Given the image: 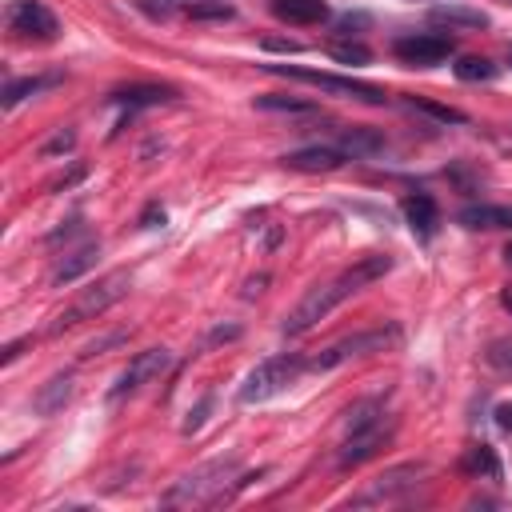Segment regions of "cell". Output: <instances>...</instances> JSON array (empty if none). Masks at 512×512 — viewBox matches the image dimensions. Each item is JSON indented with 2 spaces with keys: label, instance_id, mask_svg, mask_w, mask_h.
<instances>
[{
  "label": "cell",
  "instance_id": "obj_1",
  "mask_svg": "<svg viewBox=\"0 0 512 512\" xmlns=\"http://www.w3.org/2000/svg\"><path fill=\"white\" fill-rule=\"evenodd\" d=\"M392 268V256H384V252H372V256H360L352 268H344L340 276H332V280H324V284H312L308 292H304V300L288 312V320H284V336H304L312 324H320L336 304H344L348 296H356L360 288H368V284H376L384 272Z\"/></svg>",
  "mask_w": 512,
  "mask_h": 512
},
{
  "label": "cell",
  "instance_id": "obj_2",
  "mask_svg": "<svg viewBox=\"0 0 512 512\" xmlns=\"http://www.w3.org/2000/svg\"><path fill=\"white\" fill-rule=\"evenodd\" d=\"M236 468H240V460H236V456H216V460H208V464H200V468L184 472V476H180V480L160 496V504H168V508L212 504V500H220V496H224V488L232 484Z\"/></svg>",
  "mask_w": 512,
  "mask_h": 512
},
{
  "label": "cell",
  "instance_id": "obj_11",
  "mask_svg": "<svg viewBox=\"0 0 512 512\" xmlns=\"http://www.w3.org/2000/svg\"><path fill=\"white\" fill-rule=\"evenodd\" d=\"M8 28L24 40H52L56 36V16L40 0H12L8 4Z\"/></svg>",
  "mask_w": 512,
  "mask_h": 512
},
{
  "label": "cell",
  "instance_id": "obj_32",
  "mask_svg": "<svg viewBox=\"0 0 512 512\" xmlns=\"http://www.w3.org/2000/svg\"><path fill=\"white\" fill-rule=\"evenodd\" d=\"M156 224H164V208L160 204H148L144 216H140V228H156Z\"/></svg>",
  "mask_w": 512,
  "mask_h": 512
},
{
  "label": "cell",
  "instance_id": "obj_6",
  "mask_svg": "<svg viewBox=\"0 0 512 512\" xmlns=\"http://www.w3.org/2000/svg\"><path fill=\"white\" fill-rule=\"evenodd\" d=\"M264 72L272 76H288V80H304V84H316L320 92H332V96H352V100H364V104H384V88L368 84V80H352V76H336V72H316V68H296V64H264Z\"/></svg>",
  "mask_w": 512,
  "mask_h": 512
},
{
  "label": "cell",
  "instance_id": "obj_25",
  "mask_svg": "<svg viewBox=\"0 0 512 512\" xmlns=\"http://www.w3.org/2000/svg\"><path fill=\"white\" fill-rule=\"evenodd\" d=\"M332 60H340V64H368L372 60V52L364 48V44H356V40H332Z\"/></svg>",
  "mask_w": 512,
  "mask_h": 512
},
{
  "label": "cell",
  "instance_id": "obj_39",
  "mask_svg": "<svg viewBox=\"0 0 512 512\" xmlns=\"http://www.w3.org/2000/svg\"><path fill=\"white\" fill-rule=\"evenodd\" d=\"M508 64H512V44H508Z\"/></svg>",
  "mask_w": 512,
  "mask_h": 512
},
{
  "label": "cell",
  "instance_id": "obj_33",
  "mask_svg": "<svg viewBox=\"0 0 512 512\" xmlns=\"http://www.w3.org/2000/svg\"><path fill=\"white\" fill-rule=\"evenodd\" d=\"M496 428L512 432V404H496Z\"/></svg>",
  "mask_w": 512,
  "mask_h": 512
},
{
  "label": "cell",
  "instance_id": "obj_14",
  "mask_svg": "<svg viewBox=\"0 0 512 512\" xmlns=\"http://www.w3.org/2000/svg\"><path fill=\"white\" fill-rule=\"evenodd\" d=\"M344 160H348V156H344L340 148H324V144H316V148L288 152V156H284V168H292V172H336Z\"/></svg>",
  "mask_w": 512,
  "mask_h": 512
},
{
  "label": "cell",
  "instance_id": "obj_17",
  "mask_svg": "<svg viewBox=\"0 0 512 512\" xmlns=\"http://www.w3.org/2000/svg\"><path fill=\"white\" fill-rule=\"evenodd\" d=\"M272 16L284 24H320L332 12L324 0H272Z\"/></svg>",
  "mask_w": 512,
  "mask_h": 512
},
{
  "label": "cell",
  "instance_id": "obj_21",
  "mask_svg": "<svg viewBox=\"0 0 512 512\" xmlns=\"http://www.w3.org/2000/svg\"><path fill=\"white\" fill-rule=\"evenodd\" d=\"M460 468H464L468 476H488V480H500V460H496V452H492L488 444H472V448L464 452Z\"/></svg>",
  "mask_w": 512,
  "mask_h": 512
},
{
  "label": "cell",
  "instance_id": "obj_24",
  "mask_svg": "<svg viewBox=\"0 0 512 512\" xmlns=\"http://www.w3.org/2000/svg\"><path fill=\"white\" fill-rule=\"evenodd\" d=\"M252 104H256L260 112H296V116L316 112V104H312V100H300V96H256Z\"/></svg>",
  "mask_w": 512,
  "mask_h": 512
},
{
  "label": "cell",
  "instance_id": "obj_15",
  "mask_svg": "<svg viewBox=\"0 0 512 512\" xmlns=\"http://www.w3.org/2000/svg\"><path fill=\"white\" fill-rule=\"evenodd\" d=\"M72 392H76V376H72V372H56V376L36 392L32 408H36L40 416H56V412L72 400Z\"/></svg>",
  "mask_w": 512,
  "mask_h": 512
},
{
  "label": "cell",
  "instance_id": "obj_22",
  "mask_svg": "<svg viewBox=\"0 0 512 512\" xmlns=\"http://www.w3.org/2000/svg\"><path fill=\"white\" fill-rule=\"evenodd\" d=\"M384 148V140L372 132V128H348L344 136H340V152L344 156H372V152H380Z\"/></svg>",
  "mask_w": 512,
  "mask_h": 512
},
{
  "label": "cell",
  "instance_id": "obj_16",
  "mask_svg": "<svg viewBox=\"0 0 512 512\" xmlns=\"http://www.w3.org/2000/svg\"><path fill=\"white\" fill-rule=\"evenodd\" d=\"M456 220L464 224V228H484V232H492V228H512V208L508 204H468V208H460L456 212Z\"/></svg>",
  "mask_w": 512,
  "mask_h": 512
},
{
  "label": "cell",
  "instance_id": "obj_10",
  "mask_svg": "<svg viewBox=\"0 0 512 512\" xmlns=\"http://www.w3.org/2000/svg\"><path fill=\"white\" fill-rule=\"evenodd\" d=\"M452 36H440V32H416V36H400L392 44V52L404 60V64H420V68H432L440 60L452 56Z\"/></svg>",
  "mask_w": 512,
  "mask_h": 512
},
{
  "label": "cell",
  "instance_id": "obj_27",
  "mask_svg": "<svg viewBox=\"0 0 512 512\" xmlns=\"http://www.w3.org/2000/svg\"><path fill=\"white\" fill-rule=\"evenodd\" d=\"M412 108L428 112V116L440 120V124H468V116H464L460 108H448V104H436V100H412Z\"/></svg>",
  "mask_w": 512,
  "mask_h": 512
},
{
  "label": "cell",
  "instance_id": "obj_38",
  "mask_svg": "<svg viewBox=\"0 0 512 512\" xmlns=\"http://www.w3.org/2000/svg\"><path fill=\"white\" fill-rule=\"evenodd\" d=\"M504 256H508V264H512V244H508V248H504Z\"/></svg>",
  "mask_w": 512,
  "mask_h": 512
},
{
  "label": "cell",
  "instance_id": "obj_35",
  "mask_svg": "<svg viewBox=\"0 0 512 512\" xmlns=\"http://www.w3.org/2000/svg\"><path fill=\"white\" fill-rule=\"evenodd\" d=\"M24 344H32V336H28V340H12V344L0 352V360H4V364H12V360L20 356V348H24Z\"/></svg>",
  "mask_w": 512,
  "mask_h": 512
},
{
  "label": "cell",
  "instance_id": "obj_23",
  "mask_svg": "<svg viewBox=\"0 0 512 512\" xmlns=\"http://www.w3.org/2000/svg\"><path fill=\"white\" fill-rule=\"evenodd\" d=\"M456 80H464V84L496 80V64H492L488 56H460V60H456Z\"/></svg>",
  "mask_w": 512,
  "mask_h": 512
},
{
  "label": "cell",
  "instance_id": "obj_13",
  "mask_svg": "<svg viewBox=\"0 0 512 512\" xmlns=\"http://www.w3.org/2000/svg\"><path fill=\"white\" fill-rule=\"evenodd\" d=\"M108 100L112 104H124L128 112L132 108H156V104H172L176 100V88L172 84H128V88H116Z\"/></svg>",
  "mask_w": 512,
  "mask_h": 512
},
{
  "label": "cell",
  "instance_id": "obj_12",
  "mask_svg": "<svg viewBox=\"0 0 512 512\" xmlns=\"http://www.w3.org/2000/svg\"><path fill=\"white\" fill-rule=\"evenodd\" d=\"M404 220H408V228L420 236V240H432L436 236V228H440V208H436V200L428 196V192H412V196H404Z\"/></svg>",
  "mask_w": 512,
  "mask_h": 512
},
{
  "label": "cell",
  "instance_id": "obj_8",
  "mask_svg": "<svg viewBox=\"0 0 512 512\" xmlns=\"http://www.w3.org/2000/svg\"><path fill=\"white\" fill-rule=\"evenodd\" d=\"M424 472H428L424 464H396L384 476H376L352 504H360V508L364 504H400L408 492H416V484L424 480Z\"/></svg>",
  "mask_w": 512,
  "mask_h": 512
},
{
  "label": "cell",
  "instance_id": "obj_9",
  "mask_svg": "<svg viewBox=\"0 0 512 512\" xmlns=\"http://www.w3.org/2000/svg\"><path fill=\"white\" fill-rule=\"evenodd\" d=\"M392 432H396V424L384 420V416L372 420V424H364V428H352L348 440H344V448L336 452V464H340V468H356V464L372 460V456L392 440Z\"/></svg>",
  "mask_w": 512,
  "mask_h": 512
},
{
  "label": "cell",
  "instance_id": "obj_3",
  "mask_svg": "<svg viewBox=\"0 0 512 512\" xmlns=\"http://www.w3.org/2000/svg\"><path fill=\"white\" fill-rule=\"evenodd\" d=\"M400 324H376V328H364V332H352V336H340L336 344H328L324 352H316L308 360L312 372H332L348 360H360V356H376V352H388L400 344Z\"/></svg>",
  "mask_w": 512,
  "mask_h": 512
},
{
  "label": "cell",
  "instance_id": "obj_34",
  "mask_svg": "<svg viewBox=\"0 0 512 512\" xmlns=\"http://www.w3.org/2000/svg\"><path fill=\"white\" fill-rule=\"evenodd\" d=\"M264 48H272V52H300V44H296V40H276V36H268V40H264Z\"/></svg>",
  "mask_w": 512,
  "mask_h": 512
},
{
  "label": "cell",
  "instance_id": "obj_4",
  "mask_svg": "<svg viewBox=\"0 0 512 512\" xmlns=\"http://www.w3.org/2000/svg\"><path fill=\"white\" fill-rule=\"evenodd\" d=\"M132 288V276L124 272V268H116V272H108V276H100L92 288H84L52 324H48V332L56 336V332H64V328H76L80 320H92V316H100V312H108L124 292Z\"/></svg>",
  "mask_w": 512,
  "mask_h": 512
},
{
  "label": "cell",
  "instance_id": "obj_28",
  "mask_svg": "<svg viewBox=\"0 0 512 512\" xmlns=\"http://www.w3.org/2000/svg\"><path fill=\"white\" fill-rule=\"evenodd\" d=\"M484 356H488V364H492L496 372H504V376H512V340H492Z\"/></svg>",
  "mask_w": 512,
  "mask_h": 512
},
{
  "label": "cell",
  "instance_id": "obj_20",
  "mask_svg": "<svg viewBox=\"0 0 512 512\" xmlns=\"http://www.w3.org/2000/svg\"><path fill=\"white\" fill-rule=\"evenodd\" d=\"M52 84H60V72H48V76H20V80H8V84H4L0 100H4V108H12V104H20L24 96H36V92H44V88H52Z\"/></svg>",
  "mask_w": 512,
  "mask_h": 512
},
{
  "label": "cell",
  "instance_id": "obj_26",
  "mask_svg": "<svg viewBox=\"0 0 512 512\" xmlns=\"http://www.w3.org/2000/svg\"><path fill=\"white\" fill-rule=\"evenodd\" d=\"M188 16L192 20H228L232 16V4H224V0H192L188 4Z\"/></svg>",
  "mask_w": 512,
  "mask_h": 512
},
{
  "label": "cell",
  "instance_id": "obj_5",
  "mask_svg": "<svg viewBox=\"0 0 512 512\" xmlns=\"http://www.w3.org/2000/svg\"><path fill=\"white\" fill-rule=\"evenodd\" d=\"M308 368V360H300V356H268V360H260L248 376H244V384H240V404H260V400H272V396H280L288 384H296V376Z\"/></svg>",
  "mask_w": 512,
  "mask_h": 512
},
{
  "label": "cell",
  "instance_id": "obj_37",
  "mask_svg": "<svg viewBox=\"0 0 512 512\" xmlns=\"http://www.w3.org/2000/svg\"><path fill=\"white\" fill-rule=\"evenodd\" d=\"M500 304H504V308H508V312H512V284H508V288H504V292H500Z\"/></svg>",
  "mask_w": 512,
  "mask_h": 512
},
{
  "label": "cell",
  "instance_id": "obj_31",
  "mask_svg": "<svg viewBox=\"0 0 512 512\" xmlns=\"http://www.w3.org/2000/svg\"><path fill=\"white\" fill-rule=\"evenodd\" d=\"M208 408H212V396H204V400H200V404H196V408L188 412V420H184V432H188V436H192V432H196V428L204 424V416H208Z\"/></svg>",
  "mask_w": 512,
  "mask_h": 512
},
{
  "label": "cell",
  "instance_id": "obj_19",
  "mask_svg": "<svg viewBox=\"0 0 512 512\" xmlns=\"http://www.w3.org/2000/svg\"><path fill=\"white\" fill-rule=\"evenodd\" d=\"M432 24H448V28H488V16L480 8L468 4H436L432 8Z\"/></svg>",
  "mask_w": 512,
  "mask_h": 512
},
{
  "label": "cell",
  "instance_id": "obj_30",
  "mask_svg": "<svg viewBox=\"0 0 512 512\" xmlns=\"http://www.w3.org/2000/svg\"><path fill=\"white\" fill-rule=\"evenodd\" d=\"M72 144H76V132L68 128V132H56L40 152H44V156H56V152H72Z\"/></svg>",
  "mask_w": 512,
  "mask_h": 512
},
{
  "label": "cell",
  "instance_id": "obj_7",
  "mask_svg": "<svg viewBox=\"0 0 512 512\" xmlns=\"http://www.w3.org/2000/svg\"><path fill=\"white\" fill-rule=\"evenodd\" d=\"M168 364H172V352H168V348H144V352H136V356L128 360V368L116 376V384L108 388V400L120 404L124 396H136V392H140L148 380H156Z\"/></svg>",
  "mask_w": 512,
  "mask_h": 512
},
{
  "label": "cell",
  "instance_id": "obj_36",
  "mask_svg": "<svg viewBox=\"0 0 512 512\" xmlns=\"http://www.w3.org/2000/svg\"><path fill=\"white\" fill-rule=\"evenodd\" d=\"M264 280H268V276H256V280H248V284H244V296H256V292L264 288Z\"/></svg>",
  "mask_w": 512,
  "mask_h": 512
},
{
  "label": "cell",
  "instance_id": "obj_29",
  "mask_svg": "<svg viewBox=\"0 0 512 512\" xmlns=\"http://www.w3.org/2000/svg\"><path fill=\"white\" fill-rule=\"evenodd\" d=\"M120 340H128V328H116V332H108V336H96V340H88L80 356H84V360H88V356H100V352H108V348H112V344H120Z\"/></svg>",
  "mask_w": 512,
  "mask_h": 512
},
{
  "label": "cell",
  "instance_id": "obj_18",
  "mask_svg": "<svg viewBox=\"0 0 512 512\" xmlns=\"http://www.w3.org/2000/svg\"><path fill=\"white\" fill-rule=\"evenodd\" d=\"M96 260H100V244H96V240H88V244L72 248V252H68L60 264H56L52 280H56V284H72V280H80L88 268H96Z\"/></svg>",
  "mask_w": 512,
  "mask_h": 512
}]
</instances>
